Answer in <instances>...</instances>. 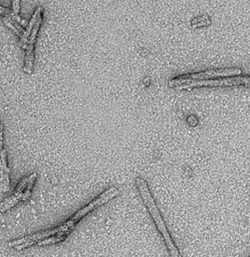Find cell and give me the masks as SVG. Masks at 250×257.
<instances>
[{"mask_svg":"<svg viewBox=\"0 0 250 257\" xmlns=\"http://www.w3.org/2000/svg\"><path fill=\"white\" fill-rule=\"evenodd\" d=\"M19 5H20V2L19 1V0H15V1L12 2V7H13V11H12V12H13L14 14H16V15H19V10H20V9H19V8H20Z\"/></svg>","mask_w":250,"mask_h":257,"instance_id":"12","label":"cell"},{"mask_svg":"<svg viewBox=\"0 0 250 257\" xmlns=\"http://www.w3.org/2000/svg\"><path fill=\"white\" fill-rule=\"evenodd\" d=\"M72 229L69 228L68 225H66L65 223L60 225L59 227H57V228H54V229H51V230H46V231H42V232H38V233H36V234H32V235H29L27 237H24V238H21V239H19V240H14L12 241V242H10L8 244L9 247H12L16 250H22L24 248H27L29 246H31L32 244L35 243H38L39 241L45 239V238H48L51 236H54L58 233H60V232H69L71 233Z\"/></svg>","mask_w":250,"mask_h":257,"instance_id":"5","label":"cell"},{"mask_svg":"<svg viewBox=\"0 0 250 257\" xmlns=\"http://www.w3.org/2000/svg\"><path fill=\"white\" fill-rule=\"evenodd\" d=\"M10 188L9 169L7 166V153L3 149L0 154V193L8 192Z\"/></svg>","mask_w":250,"mask_h":257,"instance_id":"7","label":"cell"},{"mask_svg":"<svg viewBox=\"0 0 250 257\" xmlns=\"http://www.w3.org/2000/svg\"><path fill=\"white\" fill-rule=\"evenodd\" d=\"M120 194V190L116 188V187H110L108 190H106L105 192H103L101 195H98L96 198H95L90 204H88L86 207H83L82 209L78 212H77L69 221H66V225L71 228L74 229V227L76 226V224L82 218L85 217L88 213H90L91 211L95 210L96 208L102 206L104 204H106L107 202H109L110 200H112L113 198L116 197Z\"/></svg>","mask_w":250,"mask_h":257,"instance_id":"4","label":"cell"},{"mask_svg":"<svg viewBox=\"0 0 250 257\" xmlns=\"http://www.w3.org/2000/svg\"><path fill=\"white\" fill-rule=\"evenodd\" d=\"M10 13H11V11H10L8 8H6V7H4V6H1V5H0V14L5 15V18H8V16L10 15Z\"/></svg>","mask_w":250,"mask_h":257,"instance_id":"14","label":"cell"},{"mask_svg":"<svg viewBox=\"0 0 250 257\" xmlns=\"http://www.w3.org/2000/svg\"><path fill=\"white\" fill-rule=\"evenodd\" d=\"M3 150V128L2 126L0 125V154Z\"/></svg>","mask_w":250,"mask_h":257,"instance_id":"13","label":"cell"},{"mask_svg":"<svg viewBox=\"0 0 250 257\" xmlns=\"http://www.w3.org/2000/svg\"><path fill=\"white\" fill-rule=\"evenodd\" d=\"M21 196L22 194L14 192L10 197H8L6 200H4L1 204H0V212H5L8 210V209L12 208L19 200H21Z\"/></svg>","mask_w":250,"mask_h":257,"instance_id":"9","label":"cell"},{"mask_svg":"<svg viewBox=\"0 0 250 257\" xmlns=\"http://www.w3.org/2000/svg\"><path fill=\"white\" fill-rule=\"evenodd\" d=\"M42 22L41 16L38 19L36 22L33 29L31 31V34L29 36L28 41H27V46H26V55H25V64H24V72L28 74L31 73L32 68H33V55H35V43H36V38L38 36V32L39 29V26Z\"/></svg>","mask_w":250,"mask_h":257,"instance_id":"6","label":"cell"},{"mask_svg":"<svg viewBox=\"0 0 250 257\" xmlns=\"http://www.w3.org/2000/svg\"><path fill=\"white\" fill-rule=\"evenodd\" d=\"M3 21H4V23H5L8 27H10V28L15 32V34L19 36V37H22L23 32H24V29H23V27H22L21 25H19L18 22L13 21V20L10 19L9 18H3Z\"/></svg>","mask_w":250,"mask_h":257,"instance_id":"11","label":"cell"},{"mask_svg":"<svg viewBox=\"0 0 250 257\" xmlns=\"http://www.w3.org/2000/svg\"><path fill=\"white\" fill-rule=\"evenodd\" d=\"M41 13H42V9H41V7H38L35 11V13H33V15L31 16V19L29 20V22H28V24L26 26V29L24 30L22 37H20L19 44H20V46L22 48H24V50H25L26 46H27V41H28V38H29V36L31 34V31L33 29V26H35L36 22L38 21V19L41 16Z\"/></svg>","mask_w":250,"mask_h":257,"instance_id":"8","label":"cell"},{"mask_svg":"<svg viewBox=\"0 0 250 257\" xmlns=\"http://www.w3.org/2000/svg\"><path fill=\"white\" fill-rule=\"evenodd\" d=\"M70 233L69 232H60V233H58L54 236H51L48 238H45L41 241H39V242L38 243V245H48V244H56L58 242H61V241H63L66 236H68Z\"/></svg>","mask_w":250,"mask_h":257,"instance_id":"10","label":"cell"},{"mask_svg":"<svg viewBox=\"0 0 250 257\" xmlns=\"http://www.w3.org/2000/svg\"><path fill=\"white\" fill-rule=\"evenodd\" d=\"M136 185H137V188L140 192V195L144 201L145 206L147 207L150 215L152 216L155 224L157 225L159 231L161 232V234L165 240V243L167 245V248H168V250L170 252L171 257H182L177 246L174 243V241H173L168 229H167V226H166V224H165V222L161 216L159 208H158V206H157V204H156V202H155V200L151 194V192H150L147 181L144 180L142 177H137Z\"/></svg>","mask_w":250,"mask_h":257,"instance_id":"1","label":"cell"},{"mask_svg":"<svg viewBox=\"0 0 250 257\" xmlns=\"http://www.w3.org/2000/svg\"><path fill=\"white\" fill-rule=\"evenodd\" d=\"M235 86H245L250 88V75L248 76H229L222 78H214L207 80H198V82H190L182 84L176 87L178 90H190L199 87H235Z\"/></svg>","mask_w":250,"mask_h":257,"instance_id":"3","label":"cell"},{"mask_svg":"<svg viewBox=\"0 0 250 257\" xmlns=\"http://www.w3.org/2000/svg\"><path fill=\"white\" fill-rule=\"evenodd\" d=\"M242 72L238 68H227V69H216V70H208L204 72H200L196 73H188L176 76L169 82V87L176 88L179 85L186 84L190 82H198V80H207V79H214L215 77L222 76V77H229L230 75H238Z\"/></svg>","mask_w":250,"mask_h":257,"instance_id":"2","label":"cell"}]
</instances>
